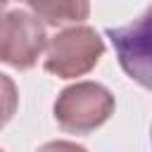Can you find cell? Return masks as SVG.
<instances>
[{
    "instance_id": "3",
    "label": "cell",
    "mask_w": 152,
    "mask_h": 152,
    "mask_svg": "<svg viewBox=\"0 0 152 152\" xmlns=\"http://www.w3.org/2000/svg\"><path fill=\"white\" fill-rule=\"evenodd\" d=\"M40 152H83V150L81 147H74V145H66V142H55V145L43 147Z\"/></svg>"
},
{
    "instance_id": "2",
    "label": "cell",
    "mask_w": 152,
    "mask_h": 152,
    "mask_svg": "<svg viewBox=\"0 0 152 152\" xmlns=\"http://www.w3.org/2000/svg\"><path fill=\"white\" fill-rule=\"evenodd\" d=\"M100 52H102V45L93 31H88V28L66 31L55 40L50 59H48V69L59 71L64 76H69L74 71L78 74V71L88 69L97 59Z\"/></svg>"
},
{
    "instance_id": "1",
    "label": "cell",
    "mask_w": 152,
    "mask_h": 152,
    "mask_svg": "<svg viewBox=\"0 0 152 152\" xmlns=\"http://www.w3.org/2000/svg\"><path fill=\"white\" fill-rule=\"evenodd\" d=\"M124 71L145 88H152V5L131 24L107 28Z\"/></svg>"
}]
</instances>
